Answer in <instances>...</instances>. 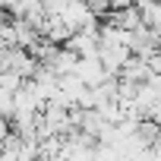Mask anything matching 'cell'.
Segmentation results:
<instances>
[{"label": "cell", "mask_w": 161, "mask_h": 161, "mask_svg": "<svg viewBox=\"0 0 161 161\" xmlns=\"http://www.w3.org/2000/svg\"><path fill=\"white\" fill-rule=\"evenodd\" d=\"M92 19H98V16L92 13V7L86 3V0H69V3H66V10H63V22H66L73 32L86 29Z\"/></svg>", "instance_id": "obj_1"}, {"label": "cell", "mask_w": 161, "mask_h": 161, "mask_svg": "<svg viewBox=\"0 0 161 161\" xmlns=\"http://www.w3.org/2000/svg\"><path fill=\"white\" fill-rule=\"evenodd\" d=\"M130 57H133V47L130 44H114V47L101 44V63H104V69L111 76H120V69H123V63Z\"/></svg>", "instance_id": "obj_2"}, {"label": "cell", "mask_w": 161, "mask_h": 161, "mask_svg": "<svg viewBox=\"0 0 161 161\" xmlns=\"http://www.w3.org/2000/svg\"><path fill=\"white\" fill-rule=\"evenodd\" d=\"M76 73L79 76H82V82L86 86H101L104 82V79L111 76L108 69H104V63H101V57H82V60H79V66H76Z\"/></svg>", "instance_id": "obj_3"}, {"label": "cell", "mask_w": 161, "mask_h": 161, "mask_svg": "<svg viewBox=\"0 0 161 161\" xmlns=\"http://www.w3.org/2000/svg\"><path fill=\"white\" fill-rule=\"evenodd\" d=\"M120 76H123V79H133V82H145V79L152 76V66H148V57H139V54H133V57H130V60L123 63Z\"/></svg>", "instance_id": "obj_4"}, {"label": "cell", "mask_w": 161, "mask_h": 161, "mask_svg": "<svg viewBox=\"0 0 161 161\" xmlns=\"http://www.w3.org/2000/svg\"><path fill=\"white\" fill-rule=\"evenodd\" d=\"M79 60H82V57H79L76 51H69V47H63V44H60L57 57H54V60H51L47 66H54V73H57V76H66V73H76Z\"/></svg>", "instance_id": "obj_5"}, {"label": "cell", "mask_w": 161, "mask_h": 161, "mask_svg": "<svg viewBox=\"0 0 161 161\" xmlns=\"http://www.w3.org/2000/svg\"><path fill=\"white\" fill-rule=\"evenodd\" d=\"M25 82V76H19L16 69H3V76H0V89L3 92H19Z\"/></svg>", "instance_id": "obj_6"}, {"label": "cell", "mask_w": 161, "mask_h": 161, "mask_svg": "<svg viewBox=\"0 0 161 161\" xmlns=\"http://www.w3.org/2000/svg\"><path fill=\"white\" fill-rule=\"evenodd\" d=\"M66 3H69V0H44V13L47 16H63Z\"/></svg>", "instance_id": "obj_7"}, {"label": "cell", "mask_w": 161, "mask_h": 161, "mask_svg": "<svg viewBox=\"0 0 161 161\" xmlns=\"http://www.w3.org/2000/svg\"><path fill=\"white\" fill-rule=\"evenodd\" d=\"M86 3H89V7H92V13H95V16H101V19L111 13V0H86Z\"/></svg>", "instance_id": "obj_8"}, {"label": "cell", "mask_w": 161, "mask_h": 161, "mask_svg": "<svg viewBox=\"0 0 161 161\" xmlns=\"http://www.w3.org/2000/svg\"><path fill=\"white\" fill-rule=\"evenodd\" d=\"M133 7V0H111V10H126Z\"/></svg>", "instance_id": "obj_9"}, {"label": "cell", "mask_w": 161, "mask_h": 161, "mask_svg": "<svg viewBox=\"0 0 161 161\" xmlns=\"http://www.w3.org/2000/svg\"><path fill=\"white\" fill-rule=\"evenodd\" d=\"M0 3H3V10H7V13H13V10L22 3V0H0Z\"/></svg>", "instance_id": "obj_10"}]
</instances>
